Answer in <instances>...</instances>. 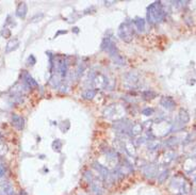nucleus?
Listing matches in <instances>:
<instances>
[{"instance_id":"f257e3e1","label":"nucleus","mask_w":196,"mask_h":195,"mask_svg":"<svg viewBox=\"0 0 196 195\" xmlns=\"http://www.w3.org/2000/svg\"><path fill=\"white\" fill-rule=\"evenodd\" d=\"M101 49L108 52L110 57L112 58L113 62L117 65H125V59L121 56L120 51H118L117 47H116L115 43L112 41V39L109 36H106L103 39V43H101Z\"/></svg>"},{"instance_id":"f03ea898","label":"nucleus","mask_w":196,"mask_h":195,"mask_svg":"<svg viewBox=\"0 0 196 195\" xmlns=\"http://www.w3.org/2000/svg\"><path fill=\"white\" fill-rule=\"evenodd\" d=\"M165 17V12L160 1H156L147 7V19L150 24L161 22Z\"/></svg>"},{"instance_id":"7ed1b4c3","label":"nucleus","mask_w":196,"mask_h":195,"mask_svg":"<svg viewBox=\"0 0 196 195\" xmlns=\"http://www.w3.org/2000/svg\"><path fill=\"white\" fill-rule=\"evenodd\" d=\"M170 190L176 195H183V194L185 195L190 191V187H189L188 181L183 177L176 176L171 181Z\"/></svg>"},{"instance_id":"20e7f679","label":"nucleus","mask_w":196,"mask_h":195,"mask_svg":"<svg viewBox=\"0 0 196 195\" xmlns=\"http://www.w3.org/2000/svg\"><path fill=\"white\" fill-rule=\"evenodd\" d=\"M134 35V29L132 27V22L125 21L118 28V36L126 43H130Z\"/></svg>"},{"instance_id":"39448f33","label":"nucleus","mask_w":196,"mask_h":195,"mask_svg":"<svg viewBox=\"0 0 196 195\" xmlns=\"http://www.w3.org/2000/svg\"><path fill=\"white\" fill-rule=\"evenodd\" d=\"M91 80L94 86L98 89H106L108 86V78L103 74H94L91 76Z\"/></svg>"},{"instance_id":"423d86ee","label":"nucleus","mask_w":196,"mask_h":195,"mask_svg":"<svg viewBox=\"0 0 196 195\" xmlns=\"http://www.w3.org/2000/svg\"><path fill=\"white\" fill-rule=\"evenodd\" d=\"M93 166H94V169H96V171L100 173V175L103 176V178L105 179L106 181L113 182V175L110 173V171H109L106 166L101 165V164L98 163V162H94Z\"/></svg>"},{"instance_id":"0eeeda50","label":"nucleus","mask_w":196,"mask_h":195,"mask_svg":"<svg viewBox=\"0 0 196 195\" xmlns=\"http://www.w3.org/2000/svg\"><path fill=\"white\" fill-rule=\"evenodd\" d=\"M132 126V124L130 123L127 119H121V121H116L114 122L113 127L115 128L117 131L121 132V133H129L130 131V128Z\"/></svg>"},{"instance_id":"6e6552de","label":"nucleus","mask_w":196,"mask_h":195,"mask_svg":"<svg viewBox=\"0 0 196 195\" xmlns=\"http://www.w3.org/2000/svg\"><path fill=\"white\" fill-rule=\"evenodd\" d=\"M125 81H126V84L129 86V87H135L139 86V83H140V77H139V74L135 72H128L127 75H126L125 77Z\"/></svg>"},{"instance_id":"1a4fd4ad","label":"nucleus","mask_w":196,"mask_h":195,"mask_svg":"<svg viewBox=\"0 0 196 195\" xmlns=\"http://www.w3.org/2000/svg\"><path fill=\"white\" fill-rule=\"evenodd\" d=\"M160 104L164 109L168 110V111H172V110L175 109V107H176V102L173 99V97H171V96L162 97L160 100Z\"/></svg>"},{"instance_id":"9d476101","label":"nucleus","mask_w":196,"mask_h":195,"mask_svg":"<svg viewBox=\"0 0 196 195\" xmlns=\"http://www.w3.org/2000/svg\"><path fill=\"white\" fill-rule=\"evenodd\" d=\"M143 174L149 179L153 178L158 174V166L155 165V164H147V165L144 166Z\"/></svg>"},{"instance_id":"9b49d317","label":"nucleus","mask_w":196,"mask_h":195,"mask_svg":"<svg viewBox=\"0 0 196 195\" xmlns=\"http://www.w3.org/2000/svg\"><path fill=\"white\" fill-rule=\"evenodd\" d=\"M12 125L17 130H23L25 127V119L18 114H13L12 115Z\"/></svg>"},{"instance_id":"f8f14e48","label":"nucleus","mask_w":196,"mask_h":195,"mask_svg":"<svg viewBox=\"0 0 196 195\" xmlns=\"http://www.w3.org/2000/svg\"><path fill=\"white\" fill-rule=\"evenodd\" d=\"M28 12V7H27L26 2H21V3L17 6L16 9V16L19 18H25Z\"/></svg>"},{"instance_id":"ddd939ff","label":"nucleus","mask_w":196,"mask_h":195,"mask_svg":"<svg viewBox=\"0 0 196 195\" xmlns=\"http://www.w3.org/2000/svg\"><path fill=\"white\" fill-rule=\"evenodd\" d=\"M123 147H124V151H125L130 157H135L136 155V151H135V147L134 145L132 144L131 141H127L124 143L123 142Z\"/></svg>"},{"instance_id":"4468645a","label":"nucleus","mask_w":196,"mask_h":195,"mask_svg":"<svg viewBox=\"0 0 196 195\" xmlns=\"http://www.w3.org/2000/svg\"><path fill=\"white\" fill-rule=\"evenodd\" d=\"M23 80H24V82L27 84V86L28 87H36V86H39V83L35 81L32 77L30 76V74H28V72H24V75H23Z\"/></svg>"},{"instance_id":"2eb2a0df","label":"nucleus","mask_w":196,"mask_h":195,"mask_svg":"<svg viewBox=\"0 0 196 195\" xmlns=\"http://www.w3.org/2000/svg\"><path fill=\"white\" fill-rule=\"evenodd\" d=\"M19 46V39H12L8 42L6 46V52L7 53H10V52L16 50Z\"/></svg>"},{"instance_id":"dca6fc26","label":"nucleus","mask_w":196,"mask_h":195,"mask_svg":"<svg viewBox=\"0 0 196 195\" xmlns=\"http://www.w3.org/2000/svg\"><path fill=\"white\" fill-rule=\"evenodd\" d=\"M142 131H143L142 125L139 124V123L132 124V126H131V128H130V131H129V136L130 137H138L142 133Z\"/></svg>"},{"instance_id":"f3484780","label":"nucleus","mask_w":196,"mask_h":195,"mask_svg":"<svg viewBox=\"0 0 196 195\" xmlns=\"http://www.w3.org/2000/svg\"><path fill=\"white\" fill-rule=\"evenodd\" d=\"M132 22L133 25H134L135 29L138 30L139 32H144V30H145V21H144L143 18L138 17V18H135Z\"/></svg>"},{"instance_id":"a211bd4d","label":"nucleus","mask_w":196,"mask_h":195,"mask_svg":"<svg viewBox=\"0 0 196 195\" xmlns=\"http://www.w3.org/2000/svg\"><path fill=\"white\" fill-rule=\"evenodd\" d=\"M91 188L92 191L95 195H103V188H101L100 183L96 180H93L91 182Z\"/></svg>"},{"instance_id":"6ab92c4d","label":"nucleus","mask_w":196,"mask_h":195,"mask_svg":"<svg viewBox=\"0 0 196 195\" xmlns=\"http://www.w3.org/2000/svg\"><path fill=\"white\" fill-rule=\"evenodd\" d=\"M179 121L182 124L189 123V121H190V114L188 113L187 110L180 109V111H179Z\"/></svg>"},{"instance_id":"aec40b11","label":"nucleus","mask_w":196,"mask_h":195,"mask_svg":"<svg viewBox=\"0 0 196 195\" xmlns=\"http://www.w3.org/2000/svg\"><path fill=\"white\" fill-rule=\"evenodd\" d=\"M96 90H93V89H88L85 90V91L82 93V97L84 99H88V100H90V99H93L94 97L96 96Z\"/></svg>"},{"instance_id":"412c9836","label":"nucleus","mask_w":196,"mask_h":195,"mask_svg":"<svg viewBox=\"0 0 196 195\" xmlns=\"http://www.w3.org/2000/svg\"><path fill=\"white\" fill-rule=\"evenodd\" d=\"M62 145H63V143H62L61 140H59V139L54 140V141L52 142V148H53V151H57V152H60L61 151V148H62Z\"/></svg>"},{"instance_id":"4be33fe9","label":"nucleus","mask_w":196,"mask_h":195,"mask_svg":"<svg viewBox=\"0 0 196 195\" xmlns=\"http://www.w3.org/2000/svg\"><path fill=\"white\" fill-rule=\"evenodd\" d=\"M174 157H175V152L174 151H167L164 155V163L165 164L170 163L171 161H173L174 160Z\"/></svg>"},{"instance_id":"5701e85b","label":"nucleus","mask_w":196,"mask_h":195,"mask_svg":"<svg viewBox=\"0 0 196 195\" xmlns=\"http://www.w3.org/2000/svg\"><path fill=\"white\" fill-rule=\"evenodd\" d=\"M167 176H168V171H167V169H166V171H163L162 173L158 175V181L160 182V183H162V182H164L166 180Z\"/></svg>"},{"instance_id":"b1692460","label":"nucleus","mask_w":196,"mask_h":195,"mask_svg":"<svg viewBox=\"0 0 196 195\" xmlns=\"http://www.w3.org/2000/svg\"><path fill=\"white\" fill-rule=\"evenodd\" d=\"M142 95L145 99H153L156 97V93L153 91H145V92H143Z\"/></svg>"},{"instance_id":"393cba45","label":"nucleus","mask_w":196,"mask_h":195,"mask_svg":"<svg viewBox=\"0 0 196 195\" xmlns=\"http://www.w3.org/2000/svg\"><path fill=\"white\" fill-rule=\"evenodd\" d=\"M159 146H160V144L157 141H150L148 143V149H150V151H156L159 148Z\"/></svg>"},{"instance_id":"a878e982","label":"nucleus","mask_w":196,"mask_h":195,"mask_svg":"<svg viewBox=\"0 0 196 195\" xmlns=\"http://www.w3.org/2000/svg\"><path fill=\"white\" fill-rule=\"evenodd\" d=\"M167 146L168 147H174V146H176V145L178 144V139L177 137H172V139H170V140H167Z\"/></svg>"},{"instance_id":"bb28decb","label":"nucleus","mask_w":196,"mask_h":195,"mask_svg":"<svg viewBox=\"0 0 196 195\" xmlns=\"http://www.w3.org/2000/svg\"><path fill=\"white\" fill-rule=\"evenodd\" d=\"M44 18V13H38V14H35L33 17L31 18V21L32 22H35V21H42V19Z\"/></svg>"},{"instance_id":"cd10ccee","label":"nucleus","mask_w":196,"mask_h":195,"mask_svg":"<svg viewBox=\"0 0 196 195\" xmlns=\"http://www.w3.org/2000/svg\"><path fill=\"white\" fill-rule=\"evenodd\" d=\"M153 112H155V110L153 108H145V109H143L142 114H144V115H146V116H149V115H153Z\"/></svg>"},{"instance_id":"c85d7f7f","label":"nucleus","mask_w":196,"mask_h":195,"mask_svg":"<svg viewBox=\"0 0 196 195\" xmlns=\"http://www.w3.org/2000/svg\"><path fill=\"white\" fill-rule=\"evenodd\" d=\"M27 63H28V65H31V66L36 63V60L34 58L33 54H30V57H29L28 60H27Z\"/></svg>"},{"instance_id":"c756f323","label":"nucleus","mask_w":196,"mask_h":195,"mask_svg":"<svg viewBox=\"0 0 196 195\" xmlns=\"http://www.w3.org/2000/svg\"><path fill=\"white\" fill-rule=\"evenodd\" d=\"M0 33H1V35L4 36V37H10V36H11V31H10L9 29H7V28L2 29V31L0 32Z\"/></svg>"},{"instance_id":"7c9ffc66","label":"nucleus","mask_w":196,"mask_h":195,"mask_svg":"<svg viewBox=\"0 0 196 195\" xmlns=\"http://www.w3.org/2000/svg\"><path fill=\"white\" fill-rule=\"evenodd\" d=\"M4 191H6L7 195H14V190L11 186H7L4 187Z\"/></svg>"},{"instance_id":"2f4dec72","label":"nucleus","mask_w":196,"mask_h":195,"mask_svg":"<svg viewBox=\"0 0 196 195\" xmlns=\"http://www.w3.org/2000/svg\"><path fill=\"white\" fill-rule=\"evenodd\" d=\"M6 173V169H4V166L2 165L1 163H0V177H2Z\"/></svg>"},{"instance_id":"473e14b6","label":"nucleus","mask_w":196,"mask_h":195,"mask_svg":"<svg viewBox=\"0 0 196 195\" xmlns=\"http://www.w3.org/2000/svg\"><path fill=\"white\" fill-rule=\"evenodd\" d=\"M67 33V31H65V30H64V31H59L58 33L56 34V35H54V37H57L58 35H60V34H66Z\"/></svg>"},{"instance_id":"72a5a7b5","label":"nucleus","mask_w":196,"mask_h":195,"mask_svg":"<svg viewBox=\"0 0 196 195\" xmlns=\"http://www.w3.org/2000/svg\"><path fill=\"white\" fill-rule=\"evenodd\" d=\"M73 31L75 32V33H78V32H79V29L77 28V27H74V28H73Z\"/></svg>"},{"instance_id":"f704fd0d","label":"nucleus","mask_w":196,"mask_h":195,"mask_svg":"<svg viewBox=\"0 0 196 195\" xmlns=\"http://www.w3.org/2000/svg\"><path fill=\"white\" fill-rule=\"evenodd\" d=\"M1 137H2V134H1V133H0V139H1Z\"/></svg>"},{"instance_id":"c9c22d12","label":"nucleus","mask_w":196,"mask_h":195,"mask_svg":"<svg viewBox=\"0 0 196 195\" xmlns=\"http://www.w3.org/2000/svg\"><path fill=\"white\" fill-rule=\"evenodd\" d=\"M194 181L196 182V176H195V178H194Z\"/></svg>"}]
</instances>
